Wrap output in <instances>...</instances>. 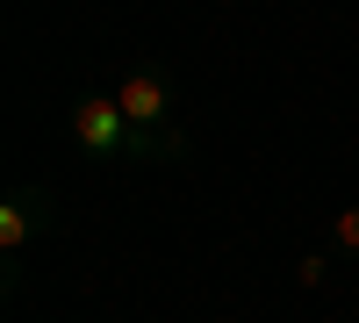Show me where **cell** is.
I'll list each match as a JSON object with an SVG mask.
<instances>
[{
    "label": "cell",
    "instance_id": "1",
    "mask_svg": "<svg viewBox=\"0 0 359 323\" xmlns=\"http://www.w3.org/2000/svg\"><path fill=\"white\" fill-rule=\"evenodd\" d=\"M130 115H123V101L115 94H79L72 101V144L86 158H130Z\"/></svg>",
    "mask_w": 359,
    "mask_h": 323
},
{
    "label": "cell",
    "instance_id": "2",
    "mask_svg": "<svg viewBox=\"0 0 359 323\" xmlns=\"http://www.w3.org/2000/svg\"><path fill=\"white\" fill-rule=\"evenodd\" d=\"M115 101H123L130 130H172V79L158 65H130L123 86H115Z\"/></svg>",
    "mask_w": 359,
    "mask_h": 323
},
{
    "label": "cell",
    "instance_id": "3",
    "mask_svg": "<svg viewBox=\"0 0 359 323\" xmlns=\"http://www.w3.org/2000/svg\"><path fill=\"white\" fill-rule=\"evenodd\" d=\"M36 230H57V201H50V187H15L8 201H0V252H22Z\"/></svg>",
    "mask_w": 359,
    "mask_h": 323
},
{
    "label": "cell",
    "instance_id": "4",
    "mask_svg": "<svg viewBox=\"0 0 359 323\" xmlns=\"http://www.w3.org/2000/svg\"><path fill=\"white\" fill-rule=\"evenodd\" d=\"M331 245H338V252H359V209H345V216L331 223Z\"/></svg>",
    "mask_w": 359,
    "mask_h": 323
}]
</instances>
